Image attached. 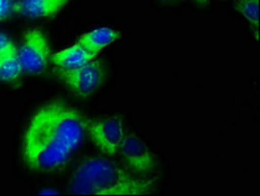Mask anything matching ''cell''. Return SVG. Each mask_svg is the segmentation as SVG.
I'll return each mask as SVG.
<instances>
[{
	"label": "cell",
	"mask_w": 260,
	"mask_h": 196,
	"mask_svg": "<svg viewBox=\"0 0 260 196\" xmlns=\"http://www.w3.org/2000/svg\"><path fill=\"white\" fill-rule=\"evenodd\" d=\"M164 2H170V0H164Z\"/></svg>",
	"instance_id": "e0dca14e"
},
{
	"label": "cell",
	"mask_w": 260,
	"mask_h": 196,
	"mask_svg": "<svg viewBox=\"0 0 260 196\" xmlns=\"http://www.w3.org/2000/svg\"><path fill=\"white\" fill-rule=\"evenodd\" d=\"M95 56L97 55L88 51L79 42H75L74 45H71L66 49L54 52L51 55V61L59 70H71V68L85 64L88 61L93 60Z\"/></svg>",
	"instance_id": "30bf717a"
},
{
	"label": "cell",
	"mask_w": 260,
	"mask_h": 196,
	"mask_svg": "<svg viewBox=\"0 0 260 196\" xmlns=\"http://www.w3.org/2000/svg\"><path fill=\"white\" fill-rule=\"evenodd\" d=\"M22 72L24 70L19 58V47L15 43L13 46L0 54V81L12 83L20 79Z\"/></svg>",
	"instance_id": "8fae6325"
},
{
	"label": "cell",
	"mask_w": 260,
	"mask_h": 196,
	"mask_svg": "<svg viewBox=\"0 0 260 196\" xmlns=\"http://www.w3.org/2000/svg\"><path fill=\"white\" fill-rule=\"evenodd\" d=\"M195 2L199 4H204V3H208L209 0H195Z\"/></svg>",
	"instance_id": "2e32d148"
},
{
	"label": "cell",
	"mask_w": 260,
	"mask_h": 196,
	"mask_svg": "<svg viewBox=\"0 0 260 196\" xmlns=\"http://www.w3.org/2000/svg\"><path fill=\"white\" fill-rule=\"evenodd\" d=\"M22 161L31 172H51L68 162L71 152L52 135L37 110L22 135Z\"/></svg>",
	"instance_id": "7a4b0ae2"
},
{
	"label": "cell",
	"mask_w": 260,
	"mask_h": 196,
	"mask_svg": "<svg viewBox=\"0 0 260 196\" xmlns=\"http://www.w3.org/2000/svg\"><path fill=\"white\" fill-rule=\"evenodd\" d=\"M120 38V31L110 26H97L92 30L84 33L76 42L85 47L94 55H98L102 50L113 45Z\"/></svg>",
	"instance_id": "ba28073f"
},
{
	"label": "cell",
	"mask_w": 260,
	"mask_h": 196,
	"mask_svg": "<svg viewBox=\"0 0 260 196\" xmlns=\"http://www.w3.org/2000/svg\"><path fill=\"white\" fill-rule=\"evenodd\" d=\"M13 45H15V42L6 33H0V54L10 49Z\"/></svg>",
	"instance_id": "5bb4252c"
},
{
	"label": "cell",
	"mask_w": 260,
	"mask_h": 196,
	"mask_svg": "<svg viewBox=\"0 0 260 196\" xmlns=\"http://www.w3.org/2000/svg\"><path fill=\"white\" fill-rule=\"evenodd\" d=\"M118 154L124 166L139 175L150 174L156 169V157L149 145L138 135H125Z\"/></svg>",
	"instance_id": "52a82bcc"
},
{
	"label": "cell",
	"mask_w": 260,
	"mask_h": 196,
	"mask_svg": "<svg viewBox=\"0 0 260 196\" xmlns=\"http://www.w3.org/2000/svg\"><path fill=\"white\" fill-rule=\"evenodd\" d=\"M13 6H15L13 0H0V21L12 12Z\"/></svg>",
	"instance_id": "4fadbf2b"
},
{
	"label": "cell",
	"mask_w": 260,
	"mask_h": 196,
	"mask_svg": "<svg viewBox=\"0 0 260 196\" xmlns=\"http://www.w3.org/2000/svg\"><path fill=\"white\" fill-rule=\"evenodd\" d=\"M59 77L79 98H88L97 92L106 79L104 61L94 58L71 70H59Z\"/></svg>",
	"instance_id": "277c9868"
},
{
	"label": "cell",
	"mask_w": 260,
	"mask_h": 196,
	"mask_svg": "<svg viewBox=\"0 0 260 196\" xmlns=\"http://www.w3.org/2000/svg\"><path fill=\"white\" fill-rule=\"evenodd\" d=\"M85 129L93 144L106 157L118 154L123 139L127 135L124 123L119 117H109L102 119H86Z\"/></svg>",
	"instance_id": "5b68a950"
},
{
	"label": "cell",
	"mask_w": 260,
	"mask_h": 196,
	"mask_svg": "<svg viewBox=\"0 0 260 196\" xmlns=\"http://www.w3.org/2000/svg\"><path fill=\"white\" fill-rule=\"evenodd\" d=\"M38 193H40V195H58L59 191L52 190V188H45V190L38 191Z\"/></svg>",
	"instance_id": "9a60e30c"
},
{
	"label": "cell",
	"mask_w": 260,
	"mask_h": 196,
	"mask_svg": "<svg viewBox=\"0 0 260 196\" xmlns=\"http://www.w3.org/2000/svg\"><path fill=\"white\" fill-rule=\"evenodd\" d=\"M43 122L61 144L71 152L76 150L86 134V118L63 101H51L37 109Z\"/></svg>",
	"instance_id": "3957f363"
},
{
	"label": "cell",
	"mask_w": 260,
	"mask_h": 196,
	"mask_svg": "<svg viewBox=\"0 0 260 196\" xmlns=\"http://www.w3.org/2000/svg\"><path fill=\"white\" fill-rule=\"evenodd\" d=\"M156 190V183L135 174L110 157H86L71 177L68 191L75 195L144 196Z\"/></svg>",
	"instance_id": "6da1fadb"
},
{
	"label": "cell",
	"mask_w": 260,
	"mask_h": 196,
	"mask_svg": "<svg viewBox=\"0 0 260 196\" xmlns=\"http://www.w3.org/2000/svg\"><path fill=\"white\" fill-rule=\"evenodd\" d=\"M19 58L25 74L38 75L46 70L51 55L49 41L41 29H30L25 33L19 47Z\"/></svg>",
	"instance_id": "8992f818"
},
{
	"label": "cell",
	"mask_w": 260,
	"mask_h": 196,
	"mask_svg": "<svg viewBox=\"0 0 260 196\" xmlns=\"http://www.w3.org/2000/svg\"><path fill=\"white\" fill-rule=\"evenodd\" d=\"M236 10L254 29L259 40V0H237Z\"/></svg>",
	"instance_id": "7c38bea8"
},
{
	"label": "cell",
	"mask_w": 260,
	"mask_h": 196,
	"mask_svg": "<svg viewBox=\"0 0 260 196\" xmlns=\"http://www.w3.org/2000/svg\"><path fill=\"white\" fill-rule=\"evenodd\" d=\"M68 0H20L13 11L29 17H52L60 12Z\"/></svg>",
	"instance_id": "9c48e42d"
}]
</instances>
